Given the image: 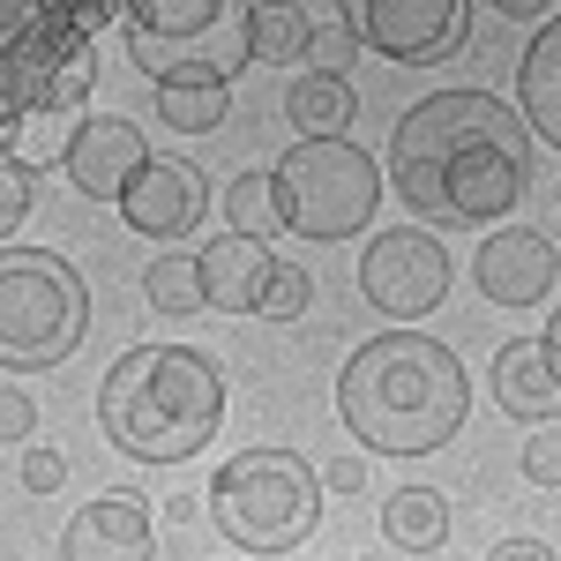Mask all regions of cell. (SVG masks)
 <instances>
[{
    "instance_id": "4316f807",
    "label": "cell",
    "mask_w": 561,
    "mask_h": 561,
    "mask_svg": "<svg viewBox=\"0 0 561 561\" xmlns=\"http://www.w3.org/2000/svg\"><path fill=\"white\" fill-rule=\"evenodd\" d=\"M524 479L531 486H561V427H539L524 442Z\"/></svg>"
},
{
    "instance_id": "f546056e",
    "label": "cell",
    "mask_w": 561,
    "mask_h": 561,
    "mask_svg": "<svg viewBox=\"0 0 561 561\" xmlns=\"http://www.w3.org/2000/svg\"><path fill=\"white\" fill-rule=\"evenodd\" d=\"M60 479H68V457L60 449H23V486L31 494H53Z\"/></svg>"
},
{
    "instance_id": "1f68e13d",
    "label": "cell",
    "mask_w": 561,
    "mask_h": 561,
    "mask_svg": "<svg viewBox=\"0 0 561 561\" xmlns=\"http://www.w3.org/2000/svg\"><path fill=\"white\" fill-rule=\"evenodd\" d=\"M322 486H337V494H367V465H359V457H337V465L322 472Z\"/></svg>"
},
{
    "instance_id": "2e32d148",
    "label": "cell",
    "mask_w": 561,
    "mask_h": 561,
    "mask_svg": "<svg viewBox=\"0 0 561 561\" xmlns=\"http://www.w3.org/2000/svg\"><path fill=\"white\" fill-rule=\"evenodd\" d=\"M195 270H203V307H217V314H262V293L277 277V255L262 240L225 232V240H210L195 255Z\"/></svg>"
},
{
    "instance_id": "30bf717a",
    "label": "cell",
    "mask_w": 561,
    "mask_h": 561,
    "mask_svg": "<svg viewBox=\"0 0 561 561\" xmlns=\"http://www.w3.org/2000/svg\"><path fill=\"white\" fill-rule=\"evenodd\" d=\"M142 165H150V150H142V128H135V121H121V113L76 121V142H68V180H76V195L121 203Z\"/></svg>"
},
{
    "instance_id": "4fadbf2b",
    "label": "cell",
    "mask_w": 561,
    "mask_h": 561,
    "mask_svg": "<svg viewBox=\"0 0 561 561\" xmlns=\"http://www.w3.org/2000/svg\"><path fill=\"white\" fill-rule=\"evenodd\" d=\"M60 554L68 561H150L158 539H150V510L135 494H98L83 502L68 531H60Z\"/></svg>"
},
{
    "instance_id": "277c9868",
    "label": "cell",
    "mask_w": 561,
    "mask_h": 561,
    "mask_svg": "<svg viewBox=\"0 0 561 561\" xmlns=\"http://www.w3.org/2000/svg\"><path fill=\"white\" fill-rule=\"evenodd\" d=\"M210 517L248 554H293L322 524V472L300 449H248L210 479Z\"/></svg>"
},
{
    "instance_id": "83f0119b",
    "label": "cell",
    "mask_w": 561,
    "mask_h": 561,
    "mask_svg": "<svg viewBox=\"0 0 561 561\" xmlns=\"http://www.w3.org/2000/svg\"><path fill=\"white\" fill-rule=\"evenodd\" d=\"M352 53H359V38H352L345 23H337V31H314V38H307V60H314V76H337Z\"/></svg>"
},
{
    "instance_id": "8992f818",
    "label": "cell",
    "mask_w": 561,
    "mask_h": 561,
    "mask_svg": "<svg viewBox=\"0 0 561 561\" xmlns=\"http://www.w3.org/2000/svg\"><path fill=\"white\" fill-rule=\"evenodd\" d=\"M277 195L300 240H359L382 210V173L345 135H300L277 158Z\"/></svg>"
},
{
    "instance_id": "d590c367",
    "label": "cell",
    "mask_w": 561,
    "mask_h": 561,
    "mask_svg": "<svg viewBox=\"0 0 561 561\" xmlns=\"http://www.w3.org/2000/svg\"><path fill=\"white\" fill-rule=\"evenodd\" d=\"M547 345H554V359H561V307H554V322H547Z\"/></svg>"
},
{
    "instance_id": "f1b7e54d",
    "label": "cell",
    "mask_w": 561,
    "mask_h": 561,
    "mask_svg": "<svg viewBox=\"0 0 561 561\" xmlns=\"http://www.w3.org/2000/svg\"><path fill=\"white\" fill-rule=\"evenodd\" d=\"M38 434V404L23 389H0V442H31Z\"/></svg>"
},
{
    "instance_id": "e0dca14e",
    "label": "cell",
    "mask_w": 561,
    "mask_h": 561,
    "mask_svg": "<svg viewBox=\"0 0 561 561\" xmlns=\"http://www.w3.org/2000/svg\"><path fill=\"white\" fill-rule=\"evenodd\" d=\"M517 98H524V128L547 135L561 150V15L524 45V68H517Z\"/></svg>"
},
{
    "instance_id": "cb8c5ba5",
    "label": "cell",
    "mask_w": 561,
    "mask_h": 561,
    "mask_svg": "<svg viewBox=\"0 0 561 561\" xmlns=\"http://www.w3.org/2000/svg\"><path fill=\"white\" fill-rule=\"evenodd\" d=\"M142 300L158 307V314H195L203 307V270L187 255H158L142 270Z\"/></svg>"
},
{
    "instance_id": "9c48e42d",
    "label": "cell",
    "mask_w": 561,
    "mask_h": 561,
    "mask_svg": "<svg viewBox=\"0 0 561 561\" xmlns=\"http://www.w3.org/2000/svg\"><path fill=\"white\" fill-rule=\"evenodd\" d=\"M359 293H367V307H382L389 322H420L449 293V255L434 248V232H420V225L375 232L367 255H359Z\"/></svg>"
},
{
    "instance_id": "7c38bea8",
    "label": "cell",
    "mask_w": 561,
    "mask_h": 561,
    "mask_svg": "<svg viewBox=\"0 0 561 561\" xmlns=\"http://www.w3.org/2000/svg\"><path fill=\"white\" fill-rule=\"evenodd\" d=\"M554 270H561L554 240L531 232V225H510V232H494L479 248V300L486 307H539L547 285H554Z\"/></svg>"
},
{
    "instance_id": "603a6c76",
    "label": "cell",
    "mask_w": 561,
    "mask_h": 561,
    "mask_svg": "<svg viewBox=\"0 0 561 561\" xmlns=\"http://www.w3.org/2000/svg\"><path fill=\"white\" fill-rule=\"evenodd\" d=\"M68 142H76V135H68V113L15 105V135H8V158H15V165H31V173H38L45 158H60V165H68Z\"/></svg>"
},
{
    "instance_id": "8fae6325",
    "label": "cell",
    "mask_w": 561,
    "mask_h": 561,
    "mask_svg": "<svg viewBox=\"0 0 561 561\" xmlns=\"http://www.w3.org/2000/svg\"><path fill=\"white\" fill-rule=\"evenodd\" d=\"M203 210H210V180L195 173L187 158H150L135 173V187L121 195V217H128L142 240H180Z\"/></svg>"
},
{
    "instance_id": "ac0fdd59",
    "label": "cell",
    "mask_w": 561,
    "mask_h": 561,
    "mask_svg": "<svg viewBox=\"0 0 561 561\" xmlns=\"http://www.w3.org/2000/svg\"><path fill=\"white\" fill-rule=\"evenodd\" d=\"M382 531H389V547H404V554H434L449 539V502L434 486H397L382 502Z\"/></svg>"
},
{
    "instance_id": "ba28073f",
    "label": "cell",
    "mask_w": 561,
    "mask_h": 561,
    "mask_svg": "<svg viewBox=\"0 0 561 561\" xmlns=\"http://www.w3.org/2000/svg\"><path fill=\"white\" fill-rule=\"evenodd\" d=\"M345 31L382 60L427 68L449 60L472 31V0H345Z\"/></svg>"
},
{
    "instance_id": "5b68a950",
    "label": "cell",
    "mask_w": 561,
    "mask_h": 561,
    "mask_svg": "<svg viewBox=\"0 0 561 561\" xmlns=\"http://www.w3.org/2000/svg\"><path fill=\"white\" fill-rule=\"evenodd\" d=\"M90 330V285L45 248H0V367H60Z\"/></svg>"
},
{
    "instance_id": "44dd1931",
    "label": "cell",
    "mask_w": 561,
    "mask_h": 561,
    "mask_svg": "<svg viewBox=\"0 0 561 561\" xmlns=\"http://www.w3.org/2000/svg\"><path fill=\"white\" fill-rule=\"evenodd\" d=\"M285 121L300 135H337L352 121V83L345 76H300L285 90Z\"/></svg>"
},
{
    "instance_id": "ffe728a7",
    "label": "cell",
    "mask_w": 561,
    "mask_h": 561,
    "mask_svg": "<svg viewBox=\"0 0 561 561\" xmlns=\"http://www.w3.org/2000/svg\"><path fill=\"white\" fill-rule=\"evenodd\" d=\"M225 0H128V31L135 45H165V38H203L217 23Z\"/></svg>"
},
{
    "instance_id": "d6986e66",
    "label": "cell",
    "mask_w": 561,
    "mask_h": 561,
    "mask_svg": "<svg viewBox=\"0 0 561 561\" xmlns=\"http://www.w3.org/2000/svg\"><path fill=\"white\" fill-rule=\"evenodd\" d=\"M307 38H314V23L300 0H255L240 45H248V60H307Z\"/></svg>"
},
{
    "instance_id": "52a82bcc",
    "label": "cell",
    "mask_w": 561,
    "mask_h": 561,
    "mask_svg": "<svg viewBox=\"0 0 561 561\" xmlns=\"http://www.w3.org/2000/svg\"><path fill=\"white\" fill-rule=\"evenodd\" d=\"M8 98L15 105H38V113H76L98 83V60H90V31L38 15L23 38H8Z\"/></svg>"
},
{
    "instance_id": "484cf974",
    "label": "cell",
    "mask_w": 561,
    "mask_h": 561,
    "mask_svg": "<svg viewBox=\"0 0 561 561\" xmlns=\"http://www.w3.org/2000/svg\"><path fill=\"white\" fill-rule=\"evenodd\" d=\"M31 217V165H15V158H0V240L15 232Z\"/></svg>"
},
{
    "instance_id": "6da1fadb",
    "label": "cell",
    "mask_w": 561,
    "mask_h": 561,
    "mask_svg": "<svg viewBox=\"0 0 561 561\" xmlns=\"http://www.w3.org/2000/svg\"><path fill=\"white\" fill-rule=\"evenodd\" d=\"M389 180L427 225H486L531 187V128L486 90H434L389 135Z\"/></svg>"
},
{
    "instance_id": "7a4b0ae2",
    "label": "cell",
    "mask_w": 561,
    "mask_h": 561,
    "mask_svg": "<svg viewBox=\"0 0 561 561\" xmlns=\"http://www.w3.org/2000/svg\"><path fill=\"white\" fill-rule=\"evenodd\" d=\"M337 412L345 427L382 449V457H427L472 412V382L457 367V352L420 337V330H389L352 352V367L337 375Z\"/></svg>"
},
{
    "instance_id": "4dcf8cb0",
    "label": "cell",
    "mask_w": 561,
    "mask_h": 561,
    "mask_svg": "<svg viewBox=\"0 0 561 561\" xmlns=\"http://www.w3.org/2000/svg\"><path fill=\"white\" fill-rule=\"evenodd\" d=\"M38 15H45V0H0V45L23 38V31H31Z\"/></svg>"
},
{
    "instance_id": "d4e9b609",
    "label": "cell",
    "mask_w": 561,
    "mask_h": 561,
    "mask_svg": "<svg viewBox=\"0 0 561 561\" xmlns=\"http://www.w3.org/2000/svg\"><path fill=\"white\" fill-rule=\"evenodd\" d=\"M307 300H314L307 270L300 262H277V277H270V293H262V314H270V322H293V314H307Z\"/></svg>"
},
{
    "instance_id": "5bb4252c",
    "label": "cell",
    "mask_w": 561,
    "mask_h": 561,
    "mask_svg": "<svg viewBox=\"0 0 561 561\" xmlns=\"http://www.w3.org/2000/svg\"><path fill=\"white\" fill-rule=\"evenodd\" d=\"M494 404L524 427H554L561 420V359L547 337H510L494 352Z\"/></svg>"
},
{
    "instance_id": "9a60e30c",
    "label": "cell",
    "mask_w": 561,
    "mask_h": 561,
    "mask_svg": "<svg viewBox=\"0 0 561 561\" xmlns=\"http://www.w3.org/2000/svg\"><path fill=\"white\" fill-rule=\"evenodd\" d=\"M158 83V121L180 135H217L232 113V76L217 60H150Z\"/></svg>"
},
{
    "instance_id": "3957f363",
    "label": "cell",
    "mask_w": 561,
    "mask_h": 561,
    "mask_svg": "<svg viewBox=\"0 0 561 561\" xmlns=\"http://www.w3.org/2000/svg\"><path fill=\"white\" fill-rule=\"evenodd\" d=\"M225 420V382L187 345H128L98 389V427L135 465H180L195 457Z\"/></svg>"
},
{
    "instance_id": "e575fe53",
    "label": "cell",
    "mask_w": 561,
    "mask_h": 561,
    "mask_svg": "<svg viewBox=\"0 0 561 561\" xmlns=\"http://www.w3.org/2000/svg\"><path fill=\"white\" fill-rule=\"evenodd\" d=\"M502 15H547V0H494Z\"/></svg>"
},
{
    "instance_id": "7402d4cb",
    "label": "cell",
    "mask_w": 561,
    "mask_h": 561,
    "mask_svg": "<svg viewBox=\"0 0 561 561\" xmlns=\"http://www.w3.org/2000/svg\"><path fill=\"white\" fill-rule=\"evenodd\" d=\"M225 217H232V232H240V240H270V232H285L277 173H240L232 187H225Z\"/></svg>"
},
{
    "instance_id": "d6a6232c",
    "label": "cell",
    "mask_w": 561,
    "mask_h": 561,
    "mask_svg": "<svg viewBox=\"0 0 561 561\" xmlns=\"http://www.w3.org/2000/svg\"><path fill=\"white\" fill-rule=\"evenodd\" d=\"M486 561H554V547H547V539H502Z\"/></svg>"
},
{
    "instance_id": "836d02e7",
    "label": "cell",
    "mask_w": 561,
    "mask_h": 561,
    "mask_svg": "<svg viewBox=\"0 0 561 561\" xmlns=\"http://www.w3.org/2000/svg\"><path fill=\"white\" fill-rule=\"evenodd\" d=\"M8 135H15V98H8V83H0V158H8Z\"/></svg>"
}]
</instances>
